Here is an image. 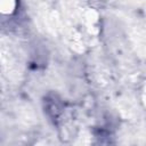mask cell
Wrapping results in <instances>:
<instances>
[{
  "label": "cell",
  "mask_w": 146,
  "mask_h": 146,
  "mask_svg": "<svg viewBox=\"0 0 146 146\" xmlns=\"http://www.w3.org/2000/svg\"><path fill=\"white\" fill-rule=\"evenodd\" d=\"M140 99H141V104H143V106L146 108V84H145V86L143 87V89H141Z\"/></svg>",
  "instance_id": "cell-2"
},
{
  "label": "cell",
  "mask_w": 146,
  "mask_h": 146,
  "mask_svg": "<svg viewBox=\"0 0 146 146\" xmlns=\"http://www.w3.org/2000/svg\"><path fill=\"white\" fill-rule=\"evenodd\" d=\"M17 5V0H1V11L3 14L14 13Z\"/></svg>",
  "instance_id": "cell-1"
}]
</instances>
